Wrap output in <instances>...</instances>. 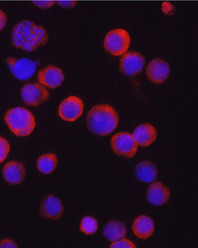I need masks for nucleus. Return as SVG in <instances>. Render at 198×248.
I'll return each mask as SVG.
<instances>
[{"label":"nucleus","mask_w":198,"mask_h":248,"mask_svg":"<svg viewBox=\"0 0 198 248\" xmlns=\"http://www.w3.org/2000/svg\"><path fill=\"white\" fill-rule=\"evenodd\" d=\"M38 79L43 86L54 89L61 85L64 80V75L60 68L50 65L39 71Z\"/></svg>","instance_id":"10"},{"label":"nucleus","mask_w":198,"mask_h":248,"mask_svg":"<svg viewBox=\"0 0 198 248\" xmlns=\"http://www.w3.org/2000/svg\"><path fill=\"white\" fill-rule=\"evenodd\" d=\"M110 144L114 153L124 157H134L138 151V144L130 133H118L111 139Z\"/></svg>","instance_id":"5"},{"label":"nucleus","mask_w":198,"mask_h":248,"mask_svg":"<svg viewBox=\"0 0 198 248\" xmlns=\"http://www.w3.org/2000/svg\"><path fill=\"white\" fill-rule=\"evenodd\" d=\"M6 62L13 75L19 80L23 81L27 80L33 76L38 64V62L27 58L17 60L9 57Z\"/></svg>","instance_id":"7"},{"label":"nucleus","mask_w":198,"mask_h":248,"mask_svg":"<svg viewBox=\"0 0 198 248\" xmlns=\"http://www.w3.org/2000/svg\"><path fill=\"white\" fill-rule=\"evenodd\" d=\"M145 59L137 51L125 53L120 61V70L125 76H135L143 70Z\"/></svg>","instance_id":"9"},{"label":"nucleus","mask_w":198,"mask_h":248,"mask_svg":"<svg viewBox=\"0 0 198 248\" xmlns=\"http://www.w3.org/2000/svg\"><path fill=\"white\" fill-rule=\"evenodd\" d=\"M12 41L17 48L32 52L48 40L47 31L42 26L29 20H23L14 26L12 31Z\"/></svg>","instance_id":"1"},{"label":"nucleus","mask_w":198,"mask_h":248,"mask_svg":"<svg viewBox=\"0 0 198 248\" xmlns=\"http://www.w3.org/2000/svg\"><path fill=\"white\" fill-rule=\"evenodd\" d=\"M170 74V66L168 62L162 59H155L148 65L146 75L149 80L155 84H162L166 81Z\"/></svg>","instance_id":"11"},{"label":"nucleus","mask_w":198,"mask_h":248,"mask_svg":"<svg viewBox=\"0 0 198 248\" xmlns=\"http://www.w3.org/2000/svg\"><path fill=\"white\" fill-rule=\"evenodd\" d=\"M40 212L41 215L45 218L59 219L63 215V205L58 198L50 195L43 199Z\"/></svg>","instance_id":"12"},{"label":"nucleus","mask_w":198,"mask_h":248,"mask_svg":"<svg viewBox=\"0 0 198 248\" xmlns=\"http://www.w3.org/2000/svg\"><path fill=\"white\" fill-rule=\"evenodd\" d=\"M131 36L127 31L118 29L110 31L106 35L104 47L113 56L123 55L131 45Z\"/></svg>","instance_id":"4"},{"label":"nucleus","mask_w":198,"mask_h":248,"mask_svg":"<svg viewBox=\"0 0 198 248\" xmlns=\"http://www.w3.org/2000/svg\"><path fill=\"white\" fill-rule=\"evenodd\" d=\"M83 111V101L76 96L66 97L59 106V116L66 122H75L81 117Z\"/></svg>","instance_id":"6"},{"label":"nucleus","mask_w":198,"mask_h":248,"mask_svg":"<svg viewBox=\"0 0 198 248\" xmlns=\"http://www.w3.org/2000/svg\"><path fill=\"white\" fill-rule=\"evenodd\" d=\"M33 4L41 9H48L53 7L55 4V1H33Z\"/></svg>","instance_id":"24"},{"label":"nucleus","mask_w":198,"mask_h":248,"mask_svg":"<svg viewBox=\"0 0 198 248\" xmlns=\"http://www.w3.org/2000/svg\"><path fill=\"white\" fill-rule=\"evenodd\" d=\"M170 191L167 186L160 182L153 183L149 186L147 200L151 204L159 206L169 202Z\"/></svg>","instance_id":"14"},{"label":"nucleus","mask_w":198,"mask_h":248,"mask_svg":"<svg viewBox=\"0 0 198 248\" xmlns=\"http://www.w3.org/2000/svg\"><path fill=\"white\" fill-rule=\"evenodd\" d=\"M57 156L54 153H48L38 158L37 168L41 173L48 175L54 172L57 166Z\"/></svg>","instance_id":"19"},{"label":"nucleus","mask_w":198,"mask_h":248,"mask_svg":"<svg viewBox=\"0 0 198 248\" xmlns=\"http://www.w3.org/2000/svg\"><path fill=\"white\" fill-rule=\"evenodd\" d=\"M21 97L26 104L38 106L48 100L49 93L41 84H27L22 88Z\"/></svg>","instance_id":"8"},{"label":"nucleus","mask_w":198,"mask_h":248,"mask_svg":"<svg viewBox=\"0 0 198 248\" xmlns=\"http://www.w3.org/2000/svg\"><path fill=\"white\" fill-rule=\"evenodd\" d=\"M80 230L85 234H94L98 230V222L94 217L87 216L82 218L80 223Z\"/></svg>","instance_id":"20"},{"label":"nucleus","mask_w":198,"mask_h":248,"mask_svg":"<svg viewBox=\"0 0 198 248\" xmlns=\"http://www.w3.org/2000/svg\"><path fill=\"white\" fill-rule=\"evenodd\" d=\"M110 248H135L137 246L134 244L131 240H126V239H121V240H118V241L113 242L110 246Z\"/></svg>","instance_id":"22"},{"label":"nucleus","mask_w":198,"mask_h":248,"mask_svg":"<svg viewBox=\"0 0 198 248\" xmlns=\"http://www.w3.org/2000/svg\"><path fill=\"white\" fill-rule=\"evenodd\" d=\"M103 234L109 241H118L126 237L127 229L123 223L113 220L106 224Z\"/></svg>","instance_id":"18"},{"label":"nucleus","mask_w":198,"mask_h":248,"mask_svg":"<svg viewBox=\"0 0 198 248\" xmlns=\"http://www.w3.org/2000/svg\"><path fill=\"white\" fill-rule=\"evenodd\" d=\"M58 4L63 8H72L76 4V1H59Z\"/></svg>","instance_id":"26"},{"label":"nucleus","mask_w":198,"mask_h":248,"mask_svg":"<svg viewBox=\"0 0 198 248\" xmlns=\"http://www.w3.org/2000/svg\"><path fill=\"white\" fill-rule=\"evenodd\" d=\"M87 121L90 132L95 135L107 136L118 126L119 117L112 106L101 104L94 106L90 110Z\"/></svg>","instance_id":"2"},{"label":"nucleus","mask_w":198,"mask_h":248,"mask_svg":"<svg viewBox=\"0 0 198 248\" xmlns=\"http://www.w3.org/2000/svg\"><path fill=\"white\" fill-rule=\"evenodd\" d=\"M158 170L156 165L150 161H143L136 167L135 174L142 182H153L157 177Z\"/></svg>","instance_id":"17"},{"label":"nucleus","mask_w":198,"mask_h":248,"mask_svg":"<svg viewBox=\"0 0 198 248\" xmlns=\"http://www.w3.org/2000/svg\"><path fill=\"white\" fill-rule=\"evenodd\" d=\"M7 20V16H6L5 13L0 10V31H2L5 27Z\"/></svg>","instance_id":"27"},{"label":"nucleus","mask_w":198,"mask_h":248,"mask_svg":"<svg viewBox=\"0 0 198 248\" xmlns=\"http://www.w3.org/2000/svg\"><path fill=\"white\" fill-rule=\"evenodd\" d=\"M4 121L12 132L18 137H27L35 129V117L25 108L10 109L6 113Z\"/></svg>","instance_id":"3"},{"label":"nucleus","mask_w":198,"mask_h":248,"mask_svg":"<svg viewBox=\"0 0 198 248\" xmlns=\"http://www.w3.org/2000/svg\"><path fill=\"white\" fill-rule=\"evenodd\" d=\"M26 170L23 163L12 161L4 165L3 176L4 180L11 185L21 184L26 177Z\"/></svg>","instance_id":"13"},{"label":"nucleus","mask_w":198,"mask_h":248,"mask_svg":"<svg viewBox=\"0 0 198 248\" xmlns=\"http://www.w3.org/2000/svg\"><path fill=\"white\" fill-rule=\"evenodd\" d=\"M133 231L138 238L146 240L150 238L154 232V222L150 217L141 215L136 218L133 223Z\"/></svg>","instance_id":"16"},{"label":"nucleus","mask_w":198,"mask_h":248,"mask_svg":"<svg viewBox=\"0 0 198 248\" xmlns=\"http://www.w3.org/2000/svg\"><path fill=\"white\" fill-rule=\"evenodd\" d=\"M10 146L8 141L3 137H0V163L5 160L10 153Z\"/></svg>","instance_id":"21"},{"label":"nucleus","mask_w":198,"mask_h":248,"mask_svg":"<svg viewBox=\"0 0 198 248\" xmlns=\"http://www.w3.org/2000/svg\"><path fill=\"white\" fill-rule=\"evenodd\" d=\"M162 10L165 14L168 15V16H171L174 14V6L172 4L169 2V1H164L162 4Z\"/></svg>","instance_id":"23"},{"label":"nucleus","mask_w":198,"mask_h":248,"mask_svg":"<svg viewBox=\"0 0 198 248\" xmlns=\"http://www.w3.org/2000/svg\"><path fill=\"white\" fill-rule=\"evenodd\" d=\"M133 137L138 145L143 147H149L156 141L157 131L155 127L151 124H141L136 128Z\"/></svg>","instance_id":"15"},{"label":"nucleus","mask_w":198,"mask_h":248,"mask_svg":"<svg viewBox=\"0 0 198 248\" xmlns=\"http://www.w3.org/2000/svg\"><path fill=\"white\" fill-rule=\"evenodd\" d=\"M18 246L15 244L14 241L8 239L0 241V248H17Z\"/></svg>","instance_id":"25"}]
</instances>
